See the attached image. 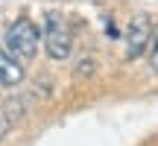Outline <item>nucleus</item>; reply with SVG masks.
I'll use <instances>...</instances> for the list:
<instances>
[{"instance_id":"obj_5","label":"nucleus","mask_w":158,"mask_h":146,"mask_svg":"<svg viewBox=\"0 0 158 146\" xmlns=\"http://www.w3.org/2000/svg\"><path fill=\"white\" fill-rule=\"evenodd\" d=\"M21 114H23V102L21 99H9V102L0 105V140L12 132V126L21 120Z\"/></svg>"},{"instance_id":"obj_1","label":"nucleus","mask_w":158,"mask_h":146,"mask_svg":"<svg viewBox=\"0 0 158 146\" xmlns=\"http://www.w3.org/2000/svg\"><path fill=\"white\" fill-rule=\"evenodd\" d=\"M3 47L18 62H29V59H35V53H38V47H41V29L35 26L32 18L21 15V18H15V21L6 26Z\"/></svg>"},{"instance_id":"obj_3","label":"nucleus","mask_w":158,"mask_h":146,"mask_svg":"<svg viewBox=\"0 0 158 146\" xmlns=\"http://www.w3.org/2000/svg\"><path fill=\"white\" fill-rule=\"evenodd\" d=\"M152 26L155 23L149 21V15H143V12H138V15H132L129 26H126V59L129 62H135V59H141L143 53L149 50V44H152Z\"/></svg>"},{"instance_id":"obj_4","label":"nucleus","mask_w":158,"mask_h":146,"mask_svg":"<svg viewBox=\"0 0 158 146\" xmlns=\"http://www.w3.org/2000/svg\"><path fill=\"white\" fill-rule=\"evenodd\" d=\"M23 76H27L23 62H18V59L3 47V50H0V85H3V88H15V85L23 82Z\"/></svg>"},{"instance_id":"obj_6","label":"nucleus","mask_w":158,"mask_h":146,"mask_svg":"<svg viewBox=\"0 0 158 146\" xmlns=\"http://www.w3.org/2000/svg\"><path fill=\"white\" fill-rule=\"evenodd\" d=\"M149 59H152V67L158 70V23L152 26V44H149Z\"/></svg>"},{"instance_id":"obj_2","label":"nucleus","mask_w":158,"mask_h":146,"mask_svg":"<svg viewBox=\"0 0 158 146\" xmlns=\"http://www.w3.org/2000/svg\"><path fill=\"white\" fill-rule=\"evenodd\" d=\"M41 44L53 62H64L73 53V32L62 12H47L44 15V29H41Z\"/></svg>"}]
</instances>
